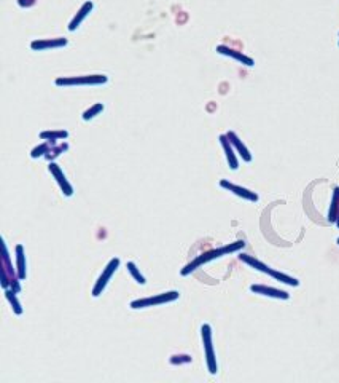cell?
I'll return each mask as SVG.
<instances>
[{
	"instance_id": "17",
	"label": "cell",
	"mask_w": 339,
	"mask_h": 383,
	"mask_svg": "<svg viewBox=\"0 0 339 383\" xmlns=\"http://www.w3.org/2000/svg\"><path fill=\"white\" fill-rule=\"evenodd\" d=\"M338 211H339V187H335L333 197H331V203H330V209H328V222L330 224L336 222Z\"/></svg>"
},
{
	"instance_id": "18",
	"label": "cell",
	"mask_w": 339,
	"mask_h": 383,
	"mask_svg": "<svg viewBox=\"0 0 339 383\" xmlns=\"http://www.w3.org/2000/svg\"><path fill=\"white\" fill-rule=\"evenodd\" d=\"M5 297H6V300L10 302V305H11V308H13V313L15 314H18V316H21L23 314V305H21V302L18 300V297H16V292L13 291V289H5Z\"/></svg>"
},
{
	"instance_id": "11",
	"label": "cell",
	"mask_w": 339,
	"mask_h": 383,
	"mask_svg": "<svg viewBox=\"0 0 339 383\" xmlns=\"http://www.w3.org/2000/svg\"><path fill=\"white\" fill-rule=\"evenodd\" d=\"M250 291L253 294L263 295V297H269V299H279V300H288L290 294L287 291H282V289H276L266 284H252L250 286Z\"/></svg>"
},
{
	"instance_id": "21",
	"label": "cell",
	"mask_w": 339,
	"mask_h": 383,
	"mask_svg": "<svg viewBox=\"0 0 339 383\" xmlns=\"http://www.w3.org/2000/svg\"><path fill=\"white\" fill-rule=\"evenodd\" d=\"M51 147H53V144L51 142H48V140H45L43 144H40V145H37L35 149H32V152H31V158H33V160H37V158H40V157H46V153H48L50 150H51Z\"/></svg>"
},
{
	"instance_id": "16",
	"label": "cell",
	"mask_w": 339,
	"mask_h": 383,
	"mask_svg": "<svg viewBox=\"0 0 339 383\" xmlns=\"http://www.w3.org/2000/svg\"><path fill=\"white\" fill-rule=\"evenodd\" d=\"M40 139L48 140L53 145H56L58 140H64L69 138V131L67 130H48V131H40Z\"/></svg>"
},
{
	"instance_id": "19",
	"label": "cell",
	"mask_w": 339,
	"mask_h": 383,
	"mask_svg": "<svg viewBox=\"0 0 339 383\" xmlns=\"http://www.w3.org/2000/svg\"><path fill=\"white\" fill-rule=\"evenodd\" d=\"M104 109H105V105L102 104V103H97V104H94L92 107H90L88 110H85L83 112V118L85 122H90V120H92V118H96L97 115H100V113L104 112Z\"/></svg>"
},
{
	"instance_id": "4",
	"label": "cell",
	"mask_w": 339,
	"mask_h": 383,
	"mask_svg": "<svg viewBox=\"0 0 339 383\" xmlns=\"http://www.w3.org/2000/svg\"><path fill=\"white\" fill-rule=\"evenodd\" d=\"M201 339H202V347H204L207 371L212 375H215L216 372H218V362H216V356H215L214 344H212V327H210L209 324L201 326Z\"/></svg>"
},
{
	"instance_id": "2",
	"label": "cell",
	"mask_w": 339,
	"mask_h": 383,
	"mask_svg": "<svg viewBox=\"0 0 339 383\" xmlns=\"http://www.w3.org/2000/svg\"><path fill=\"white\" fill-rule=\"evenodd\" d=\"M239 260L244 262V264H247L248 267L255 268L256 272H261V273L269 275L271 278H274L276 281H279V283H282V284H287V286H291V287H298V286H300V281H298L295 277H290V275H287V273H282V272L274 270V268H271L269 265L263 264L261 260H258L256 257H253V255L241 254V255H239Z\"/></svg>"
},
{
	"instance_id": "7",
	"label": "cell",
	"mask_w": 339,
	"mask_h": 383,
	"mask_svg": "<svg viewBox=\"0 0 339 383\" xmlns=\"http://www.w3.org/2000/svg\"><path fill=\"white\" fill-rule=\"evenodd\" d=\"M48 171H50V174L54 177V180H56V184L59 185V189H61V192H62L65 197H72L73 195V187H72V184L67 180V177H65V174H64V171L61 170V166L58 165V163H54V161H50V165H48Z\"/></svg>"
},
{
	"instance_id": "23",
	"label": "cell",
	"mask_w": 339,
	"mask_h": 383,
	"mask_svg": "<svg viewBox=\"0 0 339 383\" xmlns=\"http://www.w3.org/2000/svg\"><path fill=\"white\" fill-rule=\"evenodd\" d=\"M169 362H171L172 366L189 364V362H193V358L189 354H172L171 358H169Z\"/></svg>"
},
{
	"instance_id": "25",
	"label": "cell",
	"mask_w": 339,
	"mask_h": 383,
	"mask_svg": "<svg viewBox=\"0 0 339 383\" xmlns=\"http://www.w3.org/2000/svg\"><path fill=\"white\" fill-rule=\"evenodd\" d=\"M335 224H336V227L339 228V211H338V217H336V222H335Z\"/></svg>"
},
{
	"instance_id": "14",
	"label": "cell",
	"mask_w": 339,
	"mask_h": 383,
	"mask_svg": "<svg viewBox=\"0 0 339 383\" xmlns=\"http://www.w3.org/2000/svg\"><path fill=\"white\" fill-rule=\"evenodd\" d=\"M94 10V2H91V0H88V2H85L83 5L80 6V10L77 11V15L73 16V19L69 23V31L70 32H75L78 28H80V24L85 21V19L90 16V13Z\"/></svg>"
},
{
	"instance_id": "12",
	"label": "cell",
	"mask_w": 339,
	"mask_h": 383,
	"mask_svg": "<svg viewBox=\"0 0 339 383\" xmlns=\"http://www.w3.org/2000/svg\"><path fill=\"white\" fill-rule=\"evenodd\" d=\"M218 139H220V144L223 147V152H225V157H226V161H228L229 168H231L233 171H236L237 168H239V160H237V152L233 147L231 140L228 139L226 134H220Z\"/></svg>"
},
{
	"instance_id": "22",
	"label": "cell",
	"mask_w": 339,
	"mask_h": 383,
	"mask_svg": "<svg viewBox=\"0 0 339 383\" xmlns=\"http://www.w3.org/2000/svg\"><path fill=\"white\" fill-rule=\"evenodd\" d=\"M126 268H127V272L131 273V277L134 278L135 283H139V284H142V286H144V284L147 283V281H145V277L140 273V270L137 268V265L134 264V262H127V264H126Z\"/></svg>"
},
{
	"instance_id": "24",
	"label": "cell",
	"mask_w": 339,
	"mask_h": 383,
	"mask_svg": "<svg viewBox=\"0 0 339 383\" xmlns=\"http://www.w3.org/2000/svg\"><path fill=\"white\" fill-rule=\"evenodd\" d=\"M18 5H19V6H23V8H24V6L27 8V6L35 5V0H18Z\"/></svg>"
},
{
	"instance_id": "8",
	"label": "cell",
	"mask_w": 339,
	"mask_h": 383,
	"mask_svg": "<svg viewBox=\"0 0 339 383\" xmlns=\"http://www.w3.org/2000/svg\"><path fill=\"white\" fill-rule=\"evenodd\" d=\"M220 187L221 189H225L228 192H231L233 195H236V197H239L242 200H247V201H252V203H256V201L260 200L258 193L250 190V189H246V187H241V185H236L233 182H229V180L226 179H221L220 180Z\"/></svg>"
},
{
	"instance_id": "13",
	"label": "cell",
	"mask_w": 339,
	"mask_h": 383,
	"mask_svg": "<svg viewBox=\"0 0 339 383\" xmlns=\"http://www.w3.org/2000/svg\"><path fill=\"white\" fill-rule=\"evenodd\" d=\"M226 136H228V139H229V140H231L233 147L236 149L237 155H239V157L242 158V161H246V163H250V161L253 160V155H252V153H250V150L247 149V145L241 140V138L237 136V134H236L234 131H228V133H226Z\"/></svg>"
},
{
	"instance_id": "5",
	"label": "cell",
	"mask_w": 339,
	"mask_h": 383,
	"mask_svg": "<svg viewBox=\"0 0 339 383\" xmlns=\"http://www.w3.org/2000/svg\"><path fill=\"white\" fill-rule=\"evenodd\" d=\"M108 77L104 73L96 75H80V77H59L54 80L56 86H91V85H105Z\"/></svg>"
},
{
	"instance_id": "26",
	"label": "cell",
	"mask_w": 339,
	"mask_h": 383,
	"mask_svg": "<svg viewBox=\"0 0 339 383\" xmlns=\"http://www.w3.org/2000/svg\"><path fill=\"white\" fill-rule=\"evenodd\" d=\"M336 243H338V246H339V237H338V240H336Z\"/></svg>"
},
{
	"instance_id": "10",
	"label": "cell",
	"mask_w": 339,
	"mask_h": 383,
	"mask_svg": "<svg viewBox=\"0 0 339 383\" xmlns=\"http://www.w3.org/2000/svg\"><path fill=\"white\" fill-rule=\"evenodd\" d=\"M216 53H218V55H223V56L231 58V59H234V61L241 63V64L247 66V67H253V66H255V59H253V58H250V56H247V55H244L242 51H237V50L231 48V46L218 45V46H216Z\"/></svg>"
},
{
	"instance_id": "20",
	"label": "cell",
	"mask_w": 339,
	"mask_h": 383,
	"mask_svg": "<svg viewBox=\"0 0 339 383\" xmlns=\"http://www.w3.org/2000/svg\"><path fill=\"white\" fill-rule=\"evenodd\" d=\"M69 150V144L67 142H61V144H58V145H53L51 147V150L46 153V160L48 161H54V158H58L59 155H62L64 152H67Z\"/></svg>"
},
{
	"instance_id": "15",
	"label": "cell",
	"mask_w": 339,
	"mask_h": 383,
	"mask_svg": "<svg viewBox=\"0 0 339 383\" xmlns=\"http://www.w3.org/2000/svg\"><path fill=\"white\" fill-rule=\"evenodd\" d=\"M15 252H16V272H18V277H19V279H21V281H24L26 277H27V264H26L24 246L23 244H16Z\"/></svg>"
},
{
	"instance_id": "1",
	"label": "cell",
	"mask_w": 339,
	"mask_h": 383,
	"mask_svg": "<svg viewBox=\"0 0 339 383\" xmlns=\"http://www.w3.org/2000/svg\"><path fill=\"white\" fill-rule=\"evenodd\" d=\"M244 247H246V241L244 240H237L234 241V243H229L226 246H221V247H216V249H210L204 254L198 255L193 262H189L188 265H185L180 270V275L182 277H188L189 273H193L194 270H198V268H201L204 264H209V262H212L215 259H220V257H225V255H231L234 252H239L242 251Z\"/></svg>"
},
{
	"instance_id": "6",
	"label": "cell",
	"mask_w": 339,
	"mask_h": 383,
	"mask_svg": "<svg viewBox=\"0 0 339 383\" xmlns=\"http://www.w3.org/2000/svg\"><path fill=\"white\" fill-rule=\"evenodd\" d=\"M118 267H120V259H118V257H112L110 260H108V264L105 265V268L102 270V273H100L99 279L96 281V286L92 287V292H91L92 297H99V295L105 291L108 281L112 279L113 273L118 270Z\"/></svg>"
},
{
	"instance_id": "9",
	"label": "cell",
	"mask_w": 339,
	"mask_h": 383,
	"mask_svg": "<svg viewBox=\"0 0 339 383\" xmlns=\"http://www.w3.org/2000/svg\"><path fill=\"white\" fill-rule=\"evenodd\" d=\"M69 45V40L58 37V38H38L33 40L31 43V48L33 51H46V50H56V48H64Z\"/></svg>"
},
{
	"instance_id": "3",
	"label": "cell",
	"mask_w": 339,
	"mask_h": 383,
	"mask_svg": "<svg viewBox=\"0 0 339 383\" xmlns=\"http://www.w3.org/2000/svg\"><path fill=\"white\" fill-rule=\"evenodd\" d=\"M180 292L179 291H167L162 294L152 295V297H144V299H135L132 300L129 307L132 310H140V308H148V307H159L164 304H171V302L179 300Z\"/></svg>"
},
{
	"instance_id": "27",
	"label": "cell",
	"mask_w": 339,
	"mask_h": 383,
	"mask_svg": "<svg viewBox=\"0 0 339 383\" xmlns=\"http://www.w3.org/2000/svg\"><path fill=\"white\" fill-rule=\"evenodd\" d=\"M338 45H339V42H338Z\"/></svg>"
}]
</instances>
